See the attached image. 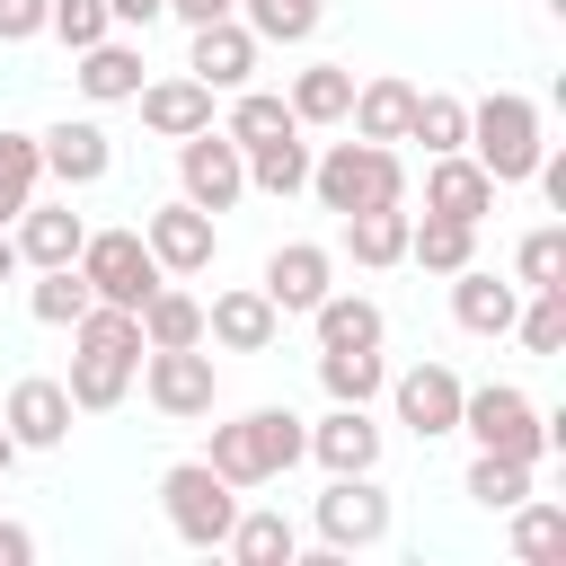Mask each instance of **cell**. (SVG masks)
<instances>
[{
  "instance_id": "29",
  "label": "cell",
  "mask_w": 566,
  "mask_h": 566,
  "mask_svg": "<svg viewBox=\"0 0 566 566\" xmlns=\"http://www.w3.org/2000/svg\"><path fill=\"white\" fill-rule=\"evenodd\" d=\"M310 336H318V345H380L389 318H380L371 292H327V301L310 310Z\"/></svg>"
},
{
  "instance_id": "41",
  "label": "cell",
  "mask_w": 566,
  "mask_h": 566,
  "mask_svg": "<svg viewBox=\"0 0 566 566\" xmlns=\"http://www.w3.org/2000/svg\"><path fill=\"white\" fill-rule=\"evenodd\" d=\"M513 336H522V354H566V283L557 292H531L513 310Z\"/></svg>"
},
{
  "instance_id": "44",
  "label": "cell",
  "mask_w": 566,
  "mask_h": 566,
  "mask_svg": "<svg viewBox=\"0 0 566 566\" xmlns=\"http://www.w3.org/2000/svg\"><path fill=\"white\" fill-rule=\"evenodd\" d=\"M168 18H186V27H212V18H239V0H168Z\"/></svg>"
},
{
  "instance_id": "15",
  "label": "cell",
  "mask_w": 566,
  "mask_h": 566,
  "mask_svg": "<svg viewBox=\"0 0 566 566\" xmlns=\"http://www.w3.org/2000/svg\"><path fill=\"white\" fill-rule=\"evenodd\" d=\"M71 416H80L71 389L44 380V371H27V380L9 389V407H0V424L18 433V451H62V442H71Z\"/></svg>"
},
{
  "instance_id": "25",
  "label": "cell",
  "mask_w": 566,
  "mask_h": 566,
  "mask_svg": "<svg viewBox=\"0 0 566 566\" xmlns=\"http://www.w3.org/2000/svg\"><path fill=\"white\" fill-rule=\"evenodd\" d=\"M407 221H416L407 203H363V212H345V256L371 265V274H380V265H407Z\"/></svg>"
},
{
  "instance_id": "8",
  "label": "cell",
  "mask_w": 566,
  "mask_h": 566,
  "mask_svg": "<svg viewBox=\"0 0 566 566\" xmlns=\"http://www.w3.org/2000/svg\"><path fill=\"white\" fill-rule=\"evenodd\" d=\"M142 389H150V407H159V416L195 424V416H212L221 371H212V354H203V345H142Z\"/></svg>"
},
{
  "instance_id": "4",
  "label": "cell",
  "mask_w": 566,
  "mask_h": 566,
  "mask_svg": "<svg viewBox=\"0 0 566 566\" xmlns=\"http://www.w3.org/2000/svg\"><path fill=\"white\" fill-rule=\"evenodd\" d=\"M460 433H469L478 451H504V460H531V469H539V451H557V442H566V433L539 416V398H531V389H513V380L460 389Z\"/></svg>"
},
{
  "instance_id": "27",
  "label": "cell",
  "mask_w": 566,
  "mask_h": 566,
  "mask_svg": "<svg viewBox=\"0 0 566 566\" xmlns=\"http://www.w3.org/2000/svg\"><path fill=\"white\" fill-rule=\"evenodd\" d=\"M318 389H327V398H345V407H371V398L389 389L380 345H318Z\"/></svg>"
},
{
  "instance_id": "9",
  "label": "cell",
  "mask_w": 566,
  "mask_h": 566,
  "mask_svg": "<svg viewBox=\"0 0 566 566\" xmlns=\"http://www.w3.org/2000/svg\"><path fill=\"white\" fill-rule=\"evenodd\" d=\"M460 371L451 363H407V371H389V407H398V424L416 433V442H442V433H460Z\"/></svg>"
},
{
  "instance_id": "2",
  "label": "cell",
  "mask_w": 566,
  "mask_h": 566,
  "mask_svg": "<svg viewBox=\"0 0 566 566\" xmlns=\"http://www.w3.org/2000/svg\"><path fill=\"white\" fill-rule=\"evenodd\" d=\"M301 195H318L336 221L345 212H363V203H407V168H398V142H327L318 159H310V186Z\"/></svg>"
},
{
  "instance_id": "31",
  "label": "cell",
  "mask_w": 566,
  "mask_h": 566,
  "mask_svg": "<svg viewBox=\"0 0 566 566\" xmlns=\"http://www.w3.org/2000/svg\"><path fill=\"white\" fill-rule=\"evenodd\" d=\"M248 186H256V195H274V203H283V195H301V186H310V142H301V133L248 142Z\"/></svg>"
},
{
  "instance_id": "5",
  "label": "cell",
  "mask_w": 566,
  "mask_h": 566,
  "mask_svg": "<svg viewBox=\"0 0 566 566\" xmlns=\"http://www.w3.org/2000/svg\"><path fill=\"white\" fill-rule=\"evenodd\" d=\"M159 513H168V531H177L186 548H221L230 522H239V486H230L212 460H177V469L159 478Z\"/></svg>"
},
{
  "instance_id": "30",
  "label": "cell",
  "mask_w": 566,
  "mask_h": 566,
  "mask_svg": "<svg viewBox=\"0 0 566 566\" xmlns=\"http://www.w3.org/2000/svg\"><path fill=\"white\" fill-rule=\"evenodd\" d=\"M221 548H230L239 566H292V557H301V531H292L283 513H265V504H256V513L239 504V522H230V539H221Z\"/></svg>"
},
{
  "instance_id": "6",
  "label": "cell",
  "mask_w": 566,
  "mask_h": 566,
  "mask_svg": "<svg viewBox=\"0 0 566 566\" xmlns=\"http://www.w3.org/2000/svg\"><path fill=\"white\" fill-rule=\"evenodd\" d=\"M71 265L88 274V301H106V310H142V301H150V292L168 283L142 230H88Z\"/></svg>"
},
{
  "instance_id": "40",
  "label": "cell",
  "mask_w": 566,
  "mask_h": 566,
  "mask_svg": "<svg viewBox=\"0 0 566 566\" xmlns=\"http://www.w3.org/2000/svg\"><path fill=\"white\" fill-rule=\"evenodd\" d=\"M513 557H566V504H548V495H522L513 504Z\"/></svg>"
},
{
  "instance_id": "48",
  "label": "cell",
  "mask_w": 566,
  "mask_h": 566,
  "mask_svg": "<svg viewBox=\"0 0 566 566\" xmlns=\"http://www.w3.org/2000/svg\"><path fill=\"white\" fill-rule=\"evenodd\" d=\"M9 274H18V239L0 230V283H9Z\"/></svg>"
},
{
  "instance_id": "18",
  "label": "cell",
  "mask_w": 566,
  "mask_h": 566,
  "mask_svg": "<svg viewBox=\"0 0 566 566\" xmlns=\"http://www.w3.org/2000/svg\"><path fill=\"white\" fill-rule=\"evenodd\" d=\"M301 460H318L327 478H345V469H380V424H371V407H327L318 424H310V451Z\"/></svg>"
},
{
  "instance_id": "46",
  "label": "cell",
  "mask_w": 566,
  "mask_h": 566,
  "mask_svg": "<svg viewBox=\"0 0 566 566\" xmlns=\"http://www.w3.org/2000/svg\"><path fill=\"white\" fill-rule=\"evenodd\" d=\"M35 557V531L27 522H0V566H27Z\"/></svg>"
},
{
  "instance_id": "23",
  "label": "cell",
  "mask_w": 566,
  "mask_h": 566,
  "mask_svg": "<svg viewBox=\"0 0 566 566\" xmlns=\"http://www.w3.org/2000/svg\"><path fill=\"white\" fill-rule=\"evenodd\" d=\"M80 97L88 106H124L133 88H142V44H124V35H97V44H80Z\"/></svg>"
},
{
  "instance_id": "7",
  "label": "cell",
  "mask_w": 566,
  "mask_h": 566,
  "mask_svg": "<svg viewBox=\"0 0 566 566\" xmlns=\"http://www.w3.org/2000/svg\"><path fill=\"white\" fill-rule=\"evenodd\" d=\"M177 195H186L195 212H230V203L248 195V150H239L221 124L186 133V142H177Z\"/></svg>"
},
{
  "instance_id": "14",
  "label": "cell",
  "mask_w": 566,
  "mask_h": 566,
  "mask_svg": "<svg viewBox=\"0 0 566 566\" xmlns=\"http://www.w3.org/2000/svg\"><path fill=\"white\" fill-rule=\"evenodd\" d=\"M274 336H283V310H274L256 283H230V292L203 301V345H221V354H265Z\"/></svg>"
},
{
  "instance_id": "32",
  "label": "cell",
  "mask_w": 566,
  "mask_h": 566,
  "mask_svg": "<svg viewBox=\"0 0 566 566\" xmlns=\"http://www.w3.org/2000/svg\"><path fill=\"white\" fill-rule=\"evenodd\" d=\"M133 318H142V345H203V301H195V292H177V274H168Z\"/></svg>"
},
{
  "instance_id": "11",
  "label": "cell",
  "mask_w": 566,
  "mask_h": 566,
  "mask_svg": "<svg viewBox=\"0 0 566 566\" xmlns=\"http://www.w3.org/2000/svg\"><path fill=\"white\" fill-rule=\"evenodd\" d=\"M256 292H265L283 318H310V310L336 292V256H327L318 239H283V248L265 256V283H256Z\"/></svg>"
},
{
  "instance_id": "43",
  "label": "cell",
  "mask_w": 566,
  "mask_h": 566,
  "mask_svg": "<svg viewBox=\"0 0 566 566\" xmlns=\"http://www.w3.org/2000/svg\"><path fill=\"white\" fill-rule=\"evenodd\" d=\"M44 9H53V0H0V44H27V35H44Z\"/></svg>"
},
{
  "instance_id": "26",
  "label": "cell",
  "mask_w": 566,
  "mask_h": 566,
  "mask_svg": "<svg viewBox=\"0 0 566 566\" xmlns=\"http://www.w3.org/2000/svg\"><path fill=\"white\" fill-rule=\"evenodd\" d=\"M283 106L301 115V133H310V124H345V106H354V71H345V62H301L292 88H283Z\"/></svg>"
},
{
  "instance_id": "34",
  "label": "cell",
  "mask_w": 566,
  "mask_h": 566,
  "mask_svg": "<svg viewBox=\"0 0 566 566\" xmlns=\"http://www.w3.org/2000/svg\"><path fill=\"white\" fill-rule=\"evenodd\" d=\"M318 18H327V0H239V27L256 44H310Z\"/></svg>"
},
{
  "instance_id": "38",
  "label": "cell",
  "mask_w": 566,
  "mask_h": 566,
  "mask_svg": "<svg viewBox=\"0 0 566 566\" xmlns=\"http://www.w3.org/2000/svg\"><path fill=\"white\" fill-rule=\"evenodd\" d=\"M513 283H522V292H557V283H566V221H539V230L513 248Z\"/></svg>"
},
{
  "instance_id": "28",
  "label": "cell",
  "mask_w": 566,
  "mask_h": 566,
  "mask_svg": "<svg viewBox=\"0 0 566 566\" xmlns=\"http://www.w3.org/2000/svg\"><path fill=\"white\" fill-rule=\"evenodd\" d=\"M469 256H478V221H451V212L407 221V265H424V274H460Z\"/></svg>"
},
{
  "instance_id": "37",
  "label": "cell",
  "mask_w": 566,
  "mask_h": 566,
  "mask_svg": "<svg viewBox=\"0 0 566 566\" xmlns=\"http://www.w3.org/2000/svg\"><path fill=\"white\" fill-rule=\"evenodd\" d=\"M460 486H469V504H486V513H513V504L531 495V460H504V451H478Z\"/></svg>"
},
{
  "instance_id": "24",
  "label": "cell",
  "mask_w": 566,
  "mask_h": 566,
  "mask_svg": "<svg viewBox=\"0 0 566 566\" xmlns=\"http://www.w3.org/2000/svg\"><path fill=\"white\" fill-rule=\"evenodd\" d=\"M133 371H142V354H106V345H80L62 389H71V407H80V416H106V407H124Z\"/></svg>"
},
{
  "instance_id": "12",
  "label": "cell",
  "mask_w": 566,
  "mask_h": 566,
  "mask_svg": "<svg viewBox=\"0 0 566 566\" xmlns=\"http://www.w3.org/2000/svg\"><path fill=\"white\" fill-rule=\"evenodd\" d=\"M35 150H44V177H53L62 195H80V186H97V177L115 168V142H106V124H88V115L44 124V133H35Z\"/></svg>"
},
{
  "instance_id": "16",
  "label": "cell",
  "mask_w": 566,
  "mask_h": 566,
  "mask_svg": "<svg viewBox=\"0 0 566 566\" xmlns=\"http://www.w3.org/2000/svg\"><path fill=\"white\" fill-rule=\"evenodd\" d=\"M186 35H195V44H186V71H195L203 88H248V80H256V53H265V44H256L239 18H212V27H186Z\"/></svg>"
},
{
  "instance_id": "19",
  "label": "cell",
  "mask_w": 566,
  "mask_h": 566,
  "mask_svg": "<svg viewBox=\"0 0 566 566\" xmlns=\"http://www.w3.org/2000/svg\"><path fill=\"white\" fill-rule=\"evenodd\" d=\"M133 106H142V124H150L159 142H186V133H203V124H212V88H203L195 71L142 80V88H133Z\"/></svg>"
},
{
  "instance_id": "35",
  "label": "cell",
  "mask_w": 566,
  "mask_h": 566,
  "mask_svg": "<svg viewBox=\"0 0 566 566\" xmlns=\"http://www.w3.org/2000/svg\"><path fill=\"white\" fill-rule=\"evenodd\" d=\"M35 186H44V150H35V133H9V124H0V230L35 203Z\"/></svg>"
},
{
  "instance_id": "47",
  "label": "cell",
  "mask_w": 566,
  "mask_h": 566,
  "mask_svg": "<svg viewBox=\"0 0 566 566\" xmlns=\"http://www.w3.org/2000/svg\"><path fill=\"white\" fill-rule=\"evenodd\" d=\"M9 469H18V433L0 424V478H9Z\"/></svg>"
},
{
  "instance_id": "39",
  "label": "cell",
  "mask_w": 566,
  "mask_h": 566,
  "mask_svg": "<svg viewBox=\"0 0 566 566\" xmlns=\"http://www.w3.org/2000/svg\"><path fill=\"white\" fill-rule=\"evenodd\" d=\"M27 310H35L44 327H71V318L88 310V274H80V265H35V283H27Z\"/></svg>"
},
{
  "instance_id": "3",
  "label": "cell",
  "mask_w": 566,
  "mask_h": 566,
  "mask_svg": "<svg viewBox=\"0 0 566 566\" xmlns=\"http://www.w3.org/2000/svg\"><path fill=\"white\" fill-rule=\"evenodd\" d=\"M495 186H531V168H539V106L522 97V88H486L478 106H469V142H460Z\"/></svg>"
},
{
  "instance_id": "10",
  "label": "cell",
  "mask_w": 566,
  "mask_h": 566,
  "mask_svg": "<svg viewBox=\"0 0 566 566\" xmlns=\"http://www.w3.org/2000/svg\"><path fill=\"white\" fill-rule=\"evenodd\" d=\"M318 539H327V548H380V539H389V495H380L371 469L327 478V495H318Z\"/></svg>"
},
{
  "instance_id": "33",
  "label": "cell",
  "mask_w": 566,
  "mask_h": 566,
  "mask_svg": "<svg viewBox=\"0 0 566 566\" xmlns=\"http://www.w3.org/2000/svg\"><path fill=\"white\" fill-rule=\"evenodd\" d=\"M221 133L248 150V142H274V133H301V115H292L274 88H256V80H248V88H230V115H221Z\"/></svg>"
},
{
  "instance_id": "36",
  "label": "cell",
  "mask_w": 566,
  "mask_h": 566,
  "mask_svg": "<svg viewBox=\"0 0 566 566\" xmlns=\"http://www.w3.org/2000/svg\"><path fill=\"white\" fill-rule=\"evenodd\" d=\"M407 142H424V159H433V150H460V142H469V97H451V88H416Z\"/></svg>"
},
{
  "instance_id": "21",
  "label": "cell",
  "mask_w": 566,
  "mask_h": 566,
  "mask_svg": "<svg viewBox=\"0 0 566 566\" xmlns=\"http://www.w3.org/2000/svg\"><path fill=\"white\" fill-rule=\"evenodd\" d=\"M407 115H416V80H398V71H371V80H354V106H345V124H354L363 142H407Z\"/></svg>"
},
{
  "instance_id": "42",
  "label": "cell",
  "mask_w": 566,
  "mask_h": 566,
  "mask_svg": "<svg viewBox=\"0 0 566 566\" xmlns=\"http://www.w3.org/2000/svg\"><path fill=\"white\" fill-rule=\"evenodd\" d=\"M44 35H62V44L80 53V44L115 35V18H106V0H53V9H44Z\"/></svg>"
},
{
  "instance_id": "22",
  "label": "cell",
  "mask_w": 566,
  "mask_h": 566,
  "mask_svg": "<svg viewBox=\"0 0 566 566\" xmlns=\"http://www.w3.org/2000/svg\"><path fill=\"white\" fill-rule=\"evenodd\" d=\"M9 239H18V265H71L80 239H88V221H80L71 203H27V212L9 221Z\"/></svg>"
},
{
  "instance_id": "1",
  "label": "cell",
  "mask_w": 566,
  "mask_h": 566,
  "mask_svg": "<svg viewBox=\"0 0 566 566\" xmlns=\"http://www.w3.org/2000/svg\"><path fill=\"white\" fill-rule=\"evenodd\" d=\"M301 451H310V424H301L292 407H248V416L212 424V442H203V460H212L230 486H274Z\"/></svg>"
},
{
  "instance_id": "17",
  "label": "cell",
  "mask_w": 566,
  "mask_h": 566,
  "mask_svg": "<svg viewBox=\"0 0 566 566\" xmlns=\"http://www.w3.org/2000/svg\"><path fill=\"white\" fill-rule=\"evenodd\" d=\"M495 195H504V186H495V177H486L469 150H433V159H424V212L486 221V212H495Z\"/></svg>"
},
{
  "instance_id": "20",
  "label": "cell",
  "mask_w": 566,
  "mask_h": 566,
  "mask_svg": "<svg viewBox=\"0 0 566 566\" xmlns=\"http://www.w3.org/2000/svg\"><path fill=\"white\" fill-rule=\"evenodd\" d=\"M451 283V318L469 327V336H513V310H522V283H504V274H486L478 256L460 265V274H442Z\"/></svg>"
},
{
  "instance_id": "13",
  "label": "cell",
  "mask_w": 566,
  "mask_h": 566,
  "mask_svg": "<svg viewBox=\"0 0 566 566\" xmlns=\"http://www.w3.org/2000/svg\"><path fill=\"white\" fill-rule=\"evenodd\" d=\"M142 239H150L159 274H203V265L221 256V230H212V212H195L186 195H177V203H159V212H142Z\"/></svg>"
},
{
  "instance_id": "45",
  "label": "cell",
  "mask_w": 566,
  "mask_h": 566,
  "mask_svg": "<svg viewBox=\"0 0 566 566\" xmlns=\"http://www.w3.org/2000/svg\"><path fill=\"white\" fill-rule=\"evenodd\" d=\"M106 18H115V27H159L168 0H106Z\"/></svg>"
}]
</instances>
